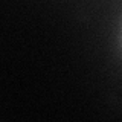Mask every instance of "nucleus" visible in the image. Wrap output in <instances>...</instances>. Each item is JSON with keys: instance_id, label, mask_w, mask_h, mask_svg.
I'll return each instance as SVG.
<instances>
[]
</instances>
